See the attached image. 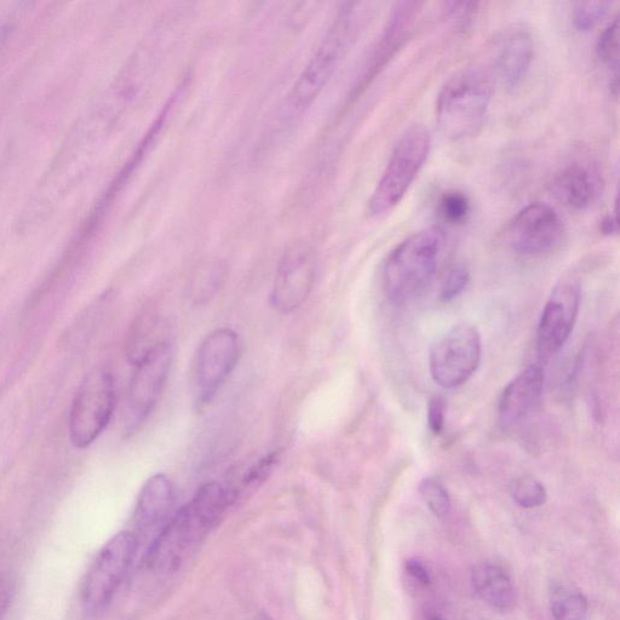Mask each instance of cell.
Segmentation results:
<instances>
[{"label":"cell","instance_id":"cell-1","mask_svg":"<svg viewBox=\"0 0 620 620\" xmlns=\"http://www.w3.org/2000/svg\"><path fill=\"white\" fill-rule=\"evenodd\" d=\"M231 502V493L218 482L200 486L192 501L172 515L155 536L143 558V566L154 574L179 570L194 548L220 524Z\"/></svg>","mask_w":620,"mask_h":620},{"label":"cell","instance_id":"cell-2","mask_svg":"<svg viewBox=\"0 0 620 620\" xmlns=\"http://www.w3.org/2000/svg\"><path fill=\"white\" fill-rule=\"evenodd\" d=\"M372 10L371 4H342L312 59L286 96L284 105L286 118L301 116L318 99L340 66L343 57L370 21Z\"/></svg>","mask_w":620,"mask_h":620},{"label":"cell","instance_id":"cell-3","mask_svg":"<svg viewBox=\"0 0 620 620\" xmlns=\"http://www.w3.org/2000/svg\"><path fill=\"white\" fill-rule=\"evenodd\" d=\"M496 82L485 63H474L457 71L442 86L436 99V123L452 141L479 134L495 91Z\"/></svg>","mask_w":620,"mask_h":620},{"label":"cell","instance_id":"cell-4","mask_svg":"<svg viewBox=\"0 0 620 620\" xmlns=\"http://www.w3.org/2000/svg\"><path fill=\"white\" fill-rule=\"evenodd\" d=\"M444 232L426 228L396 246L383 271L384 290L390 301L403 304L422 294L438 271Z\"/></svg>","mask_w":620,"mask_h":620},{"label":"cell","instance_id":"cell-5","mask_svg":"<svg viewBox=\"0 0 620 620\" xmlns=\"http://www.w3.org/2000/svg\"><path fill=\"white\" fill-rule=\"evenodd\" d=\"M430 148L432 135L423 124H413L401 134L372 193L371 216L387 215L401 203L426 164Z\"/></svg>","mask_w":620,"mask_h":620},{"label":"cell","instance_id":"cell-6","mask_svg":"<svg viewBox=\"0 0 620 620\" xmlns=\"http://www.w3.org/2000/svg\"><path fill=\"white\" fill-rule=\"evenodd\" d=\"M116 407V389L111 373L101 367L85 376L73 400L70 439L77 449H86L105 432Z\"/></svg>","mask_w":620,"mask_h":620},{"label":"cell","instance_id":"cell-7","mask_svg":"<svg viewBox=\"0 0 620 620\" xmlns=\"http://www.w3.org/2000/svg\"><path fill=\"white\" fill-rule=\"evenodd\" d=\"M481 337L470 324H458L433 343L429 370L433 381L444 389H455L469 381L479 369Z\"/></svg>","mask_w":620,"mask_h":620},{"label":"cell","instance_id":"cell-8","mask_svg":"<svg viewBox=\"0 0 620 620\" xmlns=\"http://www.w3.org/2000/svg\"><path fill=\"white\" fill-rule=\"evenodd\" d=\"M139 538L123 531L108 541L86 573L82 599L86 610L100 612L113 600L134 561Z\"/></svg>","mask_w":620,"mask_h":620},{"label":"cell","instance_id":"cell-9","mask_svg":"<svg viewBox=\"0 0 620 620\" xmlns=\"http://www.w3.org/2000/svg\"><path fill=\"white\" fill-rule=\"evenodd\" d=\"M174 349L170 341L149 350L136 364L126 401V428L135 432L157 406L169 378Z\"/></svg>","mask_w":620,"mask_h":620},{"label":"cell","instance_id":"cell-10","mask_svg":"<svg viewBox=\"0 0 620 620\" xmlns=\"http://www.w3.org/2000/svg\"><path fill=\"white\" fill-rule=\"evenodd\" d=\"M564 221L547 203H531L521 209L507 227V240L516 254L544 257L553 254L564 240Z\"/></svg>","mask_w":620,"mask_h":620},{"label":"cell","instance_id":"cell-11","mask_svg":"<svg viewBox=\"0 0 620 620\" xmlns=\"http://www.w3.org/2000/svg\"><path fill=\"white\" fill-rule=\"evenodd\" d=\"M241 344L237 332L218 329L205 337L195 361V394L197 404L206 406L216 398L237 367Z\"/></svg>","mask_w":620,"mask_h":620},{"label":"cell","instance_id":"cell-12","mask_svg":"<svg viewBox=\"0 0 620 620\" xmlns=\"http://www.w3.org/2000/svg\"><path fill=\"white\" fill-rule=\"evenodd\" d=\"M579 304L581 289L574 281H564L555 287L538 324L536 343L539 359L548 361L565 346L576 324Z\"/></svg>","mask_w":620,"mask_h":620},{"label":"cell","instance_id":"cell-13","mask_svg":"<svg viewBox=\"0 0 620 620\" xmlns=\"http://www.w3.org/2000/svg\"><path fill=\"white\" fill-rule=\"evenodd\" d=\"M422 4L416 2H400L394 5L380 39L367 59L363 73L355 84L349 101L352 102L369 88L373 80L384 70L393 57L404 47L411 37L416 21L421 15Z\"/></svg>","mask_w":620,"mask_h":620},{"label":"cell","instance_id":"cell-14","mask_svg":"<svg viewBox=\"0 0 620 620\" xmlns=\"http://www.w3.org/2000/svg\"><path fill=\"white\" fill-rule=\"evenodd\" d=\"M317 264L307 246L297 245L286 252L275 274L271 301L280 313L294 312L313 290Z\"/></svg>","mask_w":620,"mask_h":620},{"label":"cell","instance_id":"cell-15","mask_svg":"<svg viewBox=\"0 0 620 620\" xmlns=\"http://www.w3.org/2000/svg\"><path fill=\"white\" fill-rule=\"evenodd\" d=\"M533 54L535 45L531 33L524 27L514 26L493 40L484 63L496 84L513 89L526 77Z\"/></svg>","mask_w":620,"mask_h":620},{"label":"cell","instance_id":"cell-16","mask_svg":"<svg viewBox=\"0 0 620 620\" xmlns=\"http://www.w3.org/2000/svg\"><path fill=\"white\" fill-rule=\"evenodd\" d=\"M544 371L541 365H530L503 390L499 399V419L505 428L519 426L541 403Z\"/></svg>","mask_w":620,"mask_h":620},{"label":"cell","instance_id":"cell-17","mask_svg":"<svg viewBox=\"0 0 620 620\" xmlns=\"http://www.w3.org/2000/svg\"><path fill=\"white\" fill-rule=\"evenodd\" d=\"M175 505V491L168 476L155 474L143 485L137 499L134 524L135 535L146 536L148 533L162 530L172 518Z\"/></svg>","mask_w":620,"mask_h":620},{"label":"cell","instance_id":"cell-18","mask_svg":"<svg viewBox=\"0 0 620 620\" xmlns=\"http://www.w3.org/2000/svg\"><path fill=\"white\" fill-rule=\"evenodd\" d=\"M551 193L566 208L583 211L596 202L601 193V179L597 172L583 163H572L554 176Z\"/></svg>","mask_w":620,"mask_h":620},{"label":"cell","instance_id":"cell-19","mask_svg":"<svg viewBox=\"0 0 620 620\" xmlns=\"http://www.w3.org/2000/svg\"><path fill=\"white\" fill-rule=\"evenodd\" d=\"M472 584L475 593L493 610L509 612L518 602L512 578L501 566L492 562H481L474 567Z\"/></svg>","mask_w":620,"mask_h":620},{"label":"cell","instance_id":"cell-20","mask_svg":"<svg viewBox=\"0 0 620 620\" xmlns=\"http://www.w3.org/2000/svg\"><path fill=\"white\" fill-rule=\"evenodd\" d=\"M550 610L555 620H584L588 614V600L577 589L556 585L550 593Z\"/></svg>","mask_w":620,"mask_h":620},{"label":"cell","instance_id":"cell-21","mask_svg":"<svg viewBox=\"0 0 620 620\" xmlns=\"http://www.w3.org/2000/svg\"><path fill=\"white\" fill-rule=\"evenodd\" d=\"M472 212V203L468 195L458 189H450L441 194L438 202V214L442 221L451 226H461L468 221Z\"/></svg>","mask_w":620,"mask_h":620},{"label":"cell","instance_id":"cell-22","mask_svg":"<svg viewBox=\"0 0 620 620\" xmlns=\"http://www.w3.org/2000/svg\"><path fill=\"white\" fill-rule=\"evenodd\" d=\"M510 495L521 508L535 509L547 502V491L542 482L531 476L516 479L510 486Z\"/></svg>","mask_w":620,"mask_h":620},{"label":"cell","instance_id":"cell-23","mask_svg":"<svg viewBox=\"0 0 620 620\" xmlns=\"http://www.w3.org/2000/svg\"><path fill=\"white\" fill-rule=\"evenodd\" d=\"M596 55L607 67L618 72L619 59V16L616 15L602 30L596 42Z\"/></svg>","mask_w":620,"mask_h":620},{"label":"cell","instance_id":"cell-24","mask_svg":"<svg viewBox=\"0 0 620 620\" xmlns=\"http://www.w3.org/2000/svg\"><path fill=\"white\" fill-rule=\"evenodd\" d=\"M419 493L436 518H446L450 514L451 498L440 481L433 478L424 479L419 485Z\"/></svg>","mask_w":620,"mask_h":620},{"label":"cell","instance_id":"cell-25","mask_svg":"<svg viewBox=\"0 0 620 620\" xmlns=\"http://www.w3.org/2000/svg\"><path fill=\"white\" fill-rule=\"evenodd\" d=\"M611 3L581 2L574 5L573 24L578 31L587 32L594 28L602 19H605Z\"/></svg>","mask_w":620,"mask_h":620},{"label":"cell","instance_id":"cell-26","mask_svg":"<svg viewBox=\"0 0 620 620\" xmlns=\"http://www.w3.org/2000/svg\"><path fill=\"white\" fill-rule=\"evenodd\" d=\"M470 274L468 268L463 264H455L446 273L442 280L440 289V300L442 302H451L462 294L465 287L469 284Z\"/></svg>","mask_w":620,"mask_h":620},{"label":"cell","instance_id":"cell-27","mask_svg":"<svg viewBox=\"0 0 620 620\" xmlns=\"http://www.w3.org/2000/svg\"><path fill=\"white\" fill-rule=\"evenodd\" d=\"M277 459L278 457L275 453L260 459V462L256 463L254 467L250 468L249 472L246 473L243 480L244 486L251 487L262 484V482L268 478L269 474L272 473Z\"/></svg>","mask_w":620,"mask_h":620},{"label":"cell","instance_id":"cell-28","mask_svg":"<svg viewBox=\"0 0 620 620\" xmlns=\"http://www.w3.org/2000/svg\"><path fill=\"white\" fill-rule=\"evenodd\" d=\"M445 13L459 26H467L478 13L479 3H445Z\"/></svg>","mask_w":620,"mask_h":620},{"label":"cell","instance_id":"cell-29","mask_svg":"<svg viewBox=\"0 0 620 620\" xmlns=\"http://www.w3.org/2000/svg\"><path fill=\"white\" fill-rule=\"evenodd\" d=\"M446 405L441 396H434L428 405V426L434 435H440L445 427Z\"/></svg>","mask_w":620,"mask_h":620},{"label":"cell","instance_id":"cell-30","mask_svg":"<svg viewBox=\"0 0 620 620\" xmlns=\"http://www.w3.org/2000/svg\"><path fill=\"white\" fill-rule=\"evenodd\" d=\"M405 571L413 581L422 585V587H427V585L432 583V576H430L427 566L424 565L422 561L417 559L407 560Z\"/></svg>","mask_w":620,"mask_h":620},{"label":"cell","instance_id":"cell-31","mask_svg":"<svg viewBox=\"0 0 620 620\" xmlns=\"http://www.w3.org/2000/svg\"><path fill=\"white\" fill-rule=\"evenodd\" d=\"M600 231L602 234L608 235V237H612V235L618 234V217H617V209L612 212V214L604 217V220L600 223Z\"/></svg>","mask_w":620,"mask_h":620},{"label":"cell","instance_id":"cell-32","mask_svg":"<svg viewBox=\"0 0 620 620\" xmlns=\"http://www.w3.org/2000/svg\"><path fill=\"white\" fill-rule=\"evenodd\" d=\"M10 599V588L3 578H0V618L7 611Z\"/></svg>","mask_w":620,"mask_h":620},{"label":"cell","instance_id":"cell-33","mask_svg":"<svg viewBox=\"0 0 620 620\" xmlns=\"http://www.w3.org/2000/svg\"><path fill=\"white\" fill-rule=\"evenodd\" d=\"M248 620H272V619L266 616V614L261 613V614H256V616L251 617Z\"/></svg>","mask_w":620,"mask_h":620},{"label":"cell","instance_id":"cell-34","mask_svg":"<svg viewBox=\"0 0 620 620\" xmlns=\"http://www.w3.org/2000/svg\"><path fill=\"white\" fill-rule=\"evenodd\" d=\"M427 620H444V619L440 618L439 616H429Z\"/></svg>","mask_w":620,"mask_h":620}]
</instances>
